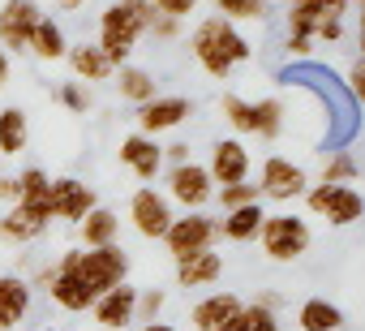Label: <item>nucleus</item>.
Segmentation results:
<instances>
[{"mask_svg": "<svg viewBox=\"0 0 365 331\" xmlns=\"http://www.w3.org/2000/svg\"><path fill=\"white\" fill-rule=\"evenodd\" d=\"M190 48H194V61H198L211 78H228L237 65H245V61L254 56L250 39H245L232 22H224L220 14H215V18H202V22L194 26Z\"/></svg>", "mask_w": 365, "mask_h": 331, "instance_id": "obj_1", "label": "nucleus"}, {"mask_svg": "<svg viewBox=\"0 0 365 331\" xmlns=\"http://www.w3.org/2000/svg\"><path fill=\"white\" fill-rule=\"evenodd\" d=\"M155 9L146 5V0H112V5L99 14V52L112 61V69L129 65V52L138 48V39L146 35Z\"/></svg>", "mask_w": 365, "mask_h": 331, "instance_id": "obj_2", "label": "nucleus"}, {"mask_svg": "<svg viewBox=\"0 0 365 331\" xmlns=\"http://www.w3.org/2000/svg\"><path fill=\"white\" fill-rule=\"evenodd\" d=\"M56 271H69L82 280V288L91 297H103L108 288L129 280V254L120 245H99V250H65Z\"/></svg>", "mask_w": 365, "mask_h": 331, "instance_id": "obj_3", "label": "nucleus"}, {"mask_svg": "<svg viewBox=\"0 0 365 331\" xmlns=\"http://www.w3.org/2000/svg\"><path fill=\"white\" fill-rule=\"evenodd\" d=\"M254 241H262V254H267L271 263H292V258H301V254L309 250L314 233H309V224H305L301 215L275 211V215H262V228H258Z\"/></svg>", "mask_w": 365, "mask_h": 331, "instance_id": "obj_4", "label": "nucleus"}, {"mask_svg": "<svg viewBox=\"0 0 365 331\" xmlns=\"http://www.w3.org/2000/svg\"><path fill=\"white\" fill-rule=\"evenodd\" d=\"M301 198H305V207H309L314 215H322L331 228H348V224H356L361 211H365V198H361L356 185H314V190H305Z\"/></svg>", "mask_w": 365, "mask_h": 331, "instance_id": "obj_5", "label": "nucleus"}, {"mask_svg": "<svg viewBox=\"0 0 365 331\" xmlns=\"http://www.w3.org/2000/svg\"><path fill=\"white\" fill-rule=\"evenodd\" d=\"M215 241H220V224H215L211 215H202V211H190V215L172 220L168 233H163V245H168V254H172L176 263H180V258H190V254L211 250Z\"/></svg>", "mask_w": 365, "mask_h": 331, "instance_id": "obj_6", "label": "nucleus"}, {"mask_svg": "<svg viewBox=\"0 0 365 331\" xmlns=\"http://www.w3.org/2000/svg\"><path fill=\"white\" fill-rule=\"evenodd\" d=\"M168 203H180L185 211H202L211 198H215V181L207 173V163H176V168H168Z\"/></svg>", "mask_w": 365, "mask_h": 331, "instance_id": "obj_7", "label": "nucleus"}, {"mask_svg": "<svg viewBox=\"0 0 365 331\" xmlns=\"http://www.w3.org/2000/svg\"><path fill=\"white\" fill-rule=\"evenodd\" d=\"M309 190V177L301 163L284 159V155H267L262 159V177H258V194L271 198V203H292Z\"/></svg>", "mask_w": 365, "mask_h": 331, "instance_id": "obj_8", "label": "nucleus"}, {"mask_svg": "<svg viewBox=\"0 0 365 331\" xmlns=\"http://www.w3.org/2000/svg\"><path fill=\"white\" fill-rule=\"evenodd\" d=\"M172 220H176V215H172V203H168L159 190H150V185L133 190V198H129V224H133L138 237L163 241V233H168Z\"/></svg>", "mask_w": 365, "mask_h": 331, "instance_id": "obj_9", "label": "nucleus"}, {"mask_svg": "<svg viewBox=\"0 0 365 331\" xmlns=\"http://www.w3.org/2000/svg\"><path fill=\"white\" fill-rule=\"evenodd\" d=\"M39 18L43 14H39L35 0H5V5H0V48L5 52H26Z\"/></svg>", "mask_w": 365, "mask_h": 331, "instance_id": "obj_10", "label": "nucleus"}, {"mask_svg": "<svg viewBox=\"0 0 365 331\" xmlns=\"http://www.w3.org/2000/svg\"><path fill=\"white\" fill-rule=\"evenodd\" d=\"M48 207H52V220L82 224L86 211H95V190L78 177H56V181H48Z\"/></svg>", "mask_w": 365, "mask_h": 331, "instance_id": "obj_11", "label": "nucleus"}, {"mask_svg": "<svg viewBox=\"0 0 365 331\" xmlns=\"http://www.w3.org/2000/svg\"><path fill=\"white\" fill-rule=\"evenodd\" d=\"M348 9H352L348 0H292L288 5V31L314 44V31L327 26V22H344Z\"/></svg>", "mask_w": 365, "mask_h": 331, "instance_id": "obj_12", "label": "nucleus"}, {"mask_svg": "<svg viewBox=\"0 0 365 331\" xmlns=\"http://www.w3.org/2000/svg\"><path fill=\"white\" fill-rule=\"evenodd\" d=\"M190 112H194V108H190L185 95H155L150 103L138 108V133H146V138L168 133V129H176L180 121H185Z\"/></svg>", "mask_w": 365, "mask_h": 331, "instance_id": "obj_13", "label": "nucleus"}, {"mask_svg": "<svg viewBox=\"0 0 365 331\" xmlns=\"http://www.w3.org/2000/svg\"><path fill=\"white\" fill-rule=\"evenodd\" d=\"M207 173H211L215 185H241V181H250V146H245L241 138H224V142H215Z\"/></svg>", "mask_w": 365, "mask_h": 331, "instance_id": "obj_14", "label": "nucleus"}, {"mask_svg": "<svg viewBox=\"0 0 365 331\" xmlns=\"http://www.w3.org/2000/svg\"><path fill=\"white\" fill-rule=\"evenodd\" d=\"M120 163L138 177V181H155L163 173V146L146 133H129L120 142Z\"/></svg>", "mask_w": 365, "mask_h": 331, "instance_id": "obj_15", "label": "nucleus"}, {"mask_svg": "<svg viewBox=\"0 0 365 331\" xmlns=\"http://www.w3.org/2000/svg\"><path fill=\"white\" fill-rule=\"evenodd\" d=\"M133 305H138V288H129V284H116V288H108L103 297H95V322L103 327V331H120V327H129L133 322Z\"/></svg>", "mask_w": 365, "mask_h": 331, "instance_id": "obj_16", "label": "nucleus"}, {"mask_svg": "<svg viewBox=\"0 0 365 331\" xmlns=\"http://www.w3.org/2000/svg\"><path fill=\"white\" fill-rule=\"evenodd\" d=\"M31 314V280L0 275V331H14Z\"/></svg>", "mask_w": 365, "mask_h": 331, "instance_id": "obj_17", "label": "nucleus"}, {"mask_svg": "<svg viewBox=\"0 0 365 331\" xmlns=\"http://www.w3.org/2000/svg\"><path fill=\"white\" fill-rule=\"evenodd\" d=\"M245 301L237 297V292H211V297H202L198 305H194V331H220V327H228L232 318H237V310H241Z\"/></svg>", "mask_w": 365, "mask_h": 331, "instance_id": "obj_18", "label": "nucleus"}, {"mask_svg": "<svg viewBox=\"0 0 365 331\" xmlns=\"http://www.w3.org/2000/svg\"><path fill=\"white\" fill-rule=\"evenodd\" d=\"M224 275V258L215 250H202V254H190L176 263V284L180 288H207Z\"/></svg>", "mask_w": 365, "mask_h": 331, "instance_id": "obj_19", "label": "nucleus"}, {"mask_svg": "<svg viewBox=\"0 0 365 331\" xmlns=\"http://www.w3.org/2000/svg\"><path fill=\"white\" fill-rule=\"evenodd\" d=\"M48 233V220H39L35 211H26V207H9L5 215H0V241H9V245H31V241H39Z\"/></svg>", "mask_w": 365, "mask_h": 331, "instance_id": "obj_20", "label": "nucleus"}, {"mask_svg": "<svg viewBox=\"0 0 365 331\" xmlns=\"http://www.w3.org/2000/svg\"><path fill=\"white\" fill-rule=\"evenodd\" d=\"M82 233V250H99V245H116V233H120V215L108 211V207H95L86 211V220L78 224Z\"/></svg>", "mask_w": 365, "mask_h": 331, "instance_id": "obj_21", "label": "nucleus"}, {"mask_svg": "<svg viewBox=\"0 0 365 331\" xmlns=\"http://www.w3.org/2000/svg\"><path fill=\"white\" fill-rule=\"evenodd\" d=\"M65 56H69V69L78 73V82H108V78L116 73L112 61H108L95 44H78V48H69Z\"/></svg>", "mask_w": 365, "mask_h": 331, "instance_id": "obj_22", "label": "nucleus"}, {"mask_svg": "<svg viewBox=\"0 0 365 331\" xmlns=\"http://www.w3.org/2000/svg\"><path fill=\"white\" fill-rule=\"evenodd\" d=\"M48 173L43 168H26L22 177H18V207H26V211H35L39 220H48L52 224V207H48Z\"/></svg>", "mask_w": 365, "mask_h": 331, "instance_id": "obj_23", "label": "nucleus"}, {"mask_svg": "<svg viewBox=\"0 0 365 331\" xmlns=\"http://www.w3.org/2000/svg\"><path fill=\"white\" fill-rule=\"evenodd\" d=\"M297 327L301 331H339L344 327V310L335 301H327V297H309L297 310Z\"/></svg>", "mask_w": 365, "mask_h": 331, "instance_id": "obj_24", "label": "nucleus"}, {"mask_svg": "<svg viewBox=\"0 0 365 331\" xmlns=\"http://www.w3.org/2000/svg\"><path fill=\"white\" fill-rule=\"evenodd\" d=\"M48 297H52L61 310H69V314H82V310H91V305H95V297H91V292L82 288V280H78V275H69V271H56V275H52Z\"/></svg>", "mask_w": 365, "mask_h": 331, "instance_id": "obj_25", "label": "nucleus"}, {"mask_svg": "<svg viewBox=\"0 0 365 331\" xmlns=\"http://www.w3.org/2000/svg\"><path fill=\"white\" fill-rule=\"evenodd\" d=\"M262 203H250V207H237V211H228V220L220 224V237H228V241H237V245H245V241H254L258 237V228H262Z\"/></svg>", "mask_w": 365, "mask_h": 331, "instance_id": "obj_26", "label": "nucleus"}, {"mask_svg": "<svg viewBox=\"0 0 365 331\" xmlns=\"http://www.w3.org/2000/svg\"><path fill=\"white\" fill-rule=\"evenodd\" d=\"M26 52H35L39 61H61V56L69 52V39H65L61 22H56V18H39V26H35V35H31V48H26Z\"/></svg>", "mask_w": 365, "mask_h": 331, "instance_id": "obj_27", "label": "nucleus"}, {"mask_svg": "<svg viewBox=\"0 0 365 331\" xmlns=\"http://www.w3.org/2000/svg\"><path fill=\"white\" fill-rule=\"evenodd\" d=\"M31 142V121L22 108H5L0 112V155H22Z\"/></svg>", "mask_w": 365, "mask_h": 331, "instance_id": "obj_28", "label": "nucleus"}, {"mask_svg": "<svg viewBox=\"0 0 365 331\" xmlns=\"http://www.w3.org/2000/svg\"><path fill=\"white\" fill-rule=\"evenodd\" d=\"M112 78H116V91H120L129 103H138V108H142V103H150V99H155V78H150V69L120 65Z\"/></svg>", "mask_w": 365, "mask_h": 331, "instance_id": "obj_29", "label": "nucleus"}, {"mask_svg": "<svg viewBox=\"0 0 365 331\" xmlns=\"http://www.w3.org/2000/svg\"><path fill=\"white\" fill-rule=\"evenodd\" d=\"M220 331H279V318H275V310L250 301V305H241L237 318H232L228 327H220Z\"/></svg>", "mask_w": 365, "mask_h": 331, "instance_id": "obj_30", "label": "nucleus"}, {"mask_svg": "<svg viewBox=\"0 0 365 331\" xmlns=\"http://www.w3.org/2000/svg\"><path fill=\"white\" fill-rule=\"evenodd\" d=\"M356 159L348 155V151H335L327 163H322V173H318V185H352L356 181Z\"/></svg>", "mask_w": 365, "mask_h": 331, "instance_id": "obj_31", "label": "nucleus"}, {"mask_svg": "<svg viewBox=\"0 0 365 331\" xmlns=\"http://www.w3.org/2000/svg\"><path fill=\"white\" fill-rule=\"evenodd\" d=\"M279 129H284V103L279 99H258L254 103V133L258 138H279Z\"/></svg>", "mask_w": 365, "mask_h": 331, "instance_id": "obj_32", "label": "nucleus"}, {"mask_svg": "<svg viewBox=\"0 0 365 331\" xmlns=\"http://www.w3.org/2000/svg\"><path fill=\"white\" fill-rule=\"evenodd\" d=\"M215 9L224 22H258V18H267L271 0H215Z\"/></svg>", "mask_w": 365, "mask_h": 331, "instance_id": "obj_33", "label": "nucleus"}, {"mask_svg": "<svg viewBox=\"0 0 365 331\" xmlns=\"http://www.w3.org/2000/svg\"><path fill=\"white\" fill-rule=\"evenodd\" d=\"M220 112H224V121H228L237 133H254V103H250V99L224 95V99H220Z\"/></svg>", "mask_w": 365, "mask_h": 331, "instance_id": "obj_34", "label": "nucleus"}, {"mask_svg": "<svg viewBox=\"0 0 365 331\" xmlns=\"http://www.w3.org/2000/svg\"><path fill=\"white\" fill-rule=\"evenodd\" d=\"M215 194H220V207H224V211H237V207H250V203H262V194H258V185H250V181H241V185H220Z\"/></svg>", "mask_w": 365, "mask_h": 331, "instance_id": "obj_35", "label": "nucleus"}, {"mask_svg": "<svg viewBox=\"0 0 365 331\" xmlns=\"http://www.w3.org/2000/svg\"><path fill=\"white\" fill-rule=\"evenodd\" d=\"M163 292L159 288H146V292H138V305H133V322H155L159 318V310H163Z\"/></svg>", "mask_w": 365, "mask_h": 331, "instance_id": "obj_36", "label": "nucleus"}, {"mask_svg": "<svg viewBox=\"0 0 365 331\" xmlns=\"http://www.w3.org/2000/svg\"><path fill=\"white\" fill-rule=\"evenodd\" d=\"M146 5H150L159 18H176V22H185V18L198 9V0H146Z\"/></svg>", "mask_w": 365, "mask_h": 331, "instance_id": "obj_37", "label": "nucleus"}, {"mask_svg": "<svg viewBox=\"0 0 365 331\" xmlns=\"http://www.w3.org/2000/svg\"><path fill=\"white\" fill-rule=\"evenodd\" d=\"M56 99H61L69 112H91V95L82 91V82H65V86L56 91Z\"/></svg>", "mask_w": 365, "mask_h": 331, "instance_id": "obj_38", "label": "nucleus"}, {"mask_svg": "<svg viewBox=\"0 0 365 331\" xmlns=\"http://www.w3.org/2000/svg\"><path fill=\"white\" fill-rule=\"evenodd\" d=\"M146 31H150L155 39H176V35H180V22H176V18H159V14H155Z\"/></svg>", "mask_w": 365, "mask_h": 331, "instance_id": "obj_39", "label": "nucleus"}, {"mask_svg": "<svg viewBox=\"0 0 365 331\" xmlns=\"http://www.w3.org/2000/svg\"><path fill=\"white\" fill-rule=\"evenodd\" d=\"M190 142H172V146H163V163H172V168H176V163H190Z\"/></svg>", "mask_w": 365, "mask_h": 331, "instance_id": "obj_40", "label": "nucleus"}, {"mask_svg": "<svg viewBox=\"0 0 365 331\" xmlns=\"http://www.w3.org/2000/svg\"><path fill=\"white\" fill-rule=\"evenodd\" d=\"M314 39H318V44H339V39H344V22H327V26H318Z\"/></svg>", "mask_w": 365, "mask_h": 331, "instance_id": "obj_41", "label": "nucleus"}, {"mask_svg": "<svg viewBox=\"0 0 365 331\" xmlns=\"http://www.w3.org/2000/svg\"><path fill=\"white\" fill-rule=\"evenodd\" d=\"M348 91H352V99H361V95H365V69H361V65H352V69H348Z\"/></svg>", "mask_w": 365, "mask_h": 331, "instance_id": "obj_42", "label": "nucleus"}, {"mask_svg": "<svg viewBox=\"0 0 365 331\" xmlns=\"http://www.w3.org/2000/svg\"><path fill=\"white\" fill-rule=\"evenodd\" d=\"M284 48H288V56H309V48H314V44H309V39H301V35H288V44H284Z\"/></svg>", "mask_w": 365, "mask_h": 331, "instance_id": "obj_43", "label": "nucleus"}, {"mask_svg": "<svg viewBox=\"0 0 365 331\" xmlns=\"http://www.w3.org/2000/svg\"><path fill=\"white\" fill-rule=\"evenodd\" d=\"M0 203H18V177H0Z\"/></svg>", "mask_w": 365, "mask_h": 331, "instance_id": "obj_44", "label": "nucleus"}, {"mask_svg": "<svg viewBox=\"0 0 365 331\" xmlns=\"http://www.w3.org/2000/svg\"><path fill=\"white\" fill-rule=\"evenodd\" d=\"M5 82H9V52L0 48V91H5Z\"/></svg>", "mask_w": 365, "mask_h": 331, "instance_id": "obj_45", "label": "nucleus"}, {"mask_svg": "<svg viewBox=\"0 0 365 331\" xmlns=\"http://www.w3.org/2000/svg\"><path fill=\"white\" fill-rule=\"evenodd\" d=\"M56 5H61V14H78V9L86 5V0H56Z\"/></svg>", "mask_w": 365, "mask_h": 331, "instance_id": "obj_46", "label": "nucleus"}, {"mask_svg": "<svg viewBox=\"0 0 365 331\" xmlns=\"http://www.w3.org/2000/svg\"><path fill=\"white\" fill-rule=\"evenodd\" d=\"M142 331H176V327H168V322H159V318H155V322H142Z\"/></svg>", "mask_w": 365, "mask_h": 331, "instance_id": "obj_47", "label": "nucleus"}, {"mask_svg": "<svg viewBox=\"0 0 365 331\" xmlns=\"http://www.w3.org/2000/svg\"><path fill=\"white\" fill-rule=\"evenodd\" d=\"M43 331H65V327H43Z\"/></svg>", "mask_w": 365, "mask_h": 331, "instance_id": "obj_48", "label": "nucleus"}, {"mask_svg": "<svg viewBox=\"0 0 365 331\" xmlns=\"http://www.w3.org/2000/svg\"><path fill=\"white\" fill-rule=\"evenodd\" d=\"M348 5H356V0H348Z\"/></svg>", "mask_w": 365, "mask_h": 331, "instance_id": "obj_49", "label": "nucleus"}]
</instances>
